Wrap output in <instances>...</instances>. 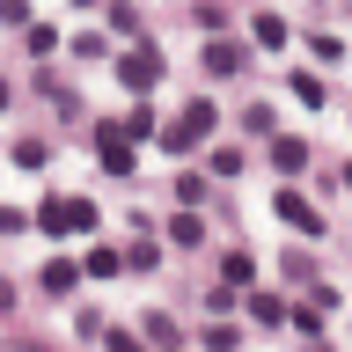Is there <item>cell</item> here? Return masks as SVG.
<instances>
[{"label": "cell", "instance_id": "6da1fadb", "mask_svg": "<svg viewBox=\"0 0 352 352\" xmlns=\"http://www.w3.org/2000/svg\"><path fill=\"white\" fill-rule=\"evenodd\" d=\"M213 125H220V110L206 103V96H198V103H184V110H176V125H162V147H169V162H176V154H191Z\"/></svg>", "mask_w": 352, "mask_h": 352}, {"label": "cell", "instance_id": "7a4b0ae2", "mask_svg": "<svg viewBox=\"0 0 352 352\" xmlns=\"http://www.w3.org/2000/svg\"><path fill=\"white\" fill-rule=\"evenodd\" d=\"M118 81L132 88V96H147V88H162V74H169V66H162V52H154V44H132V52H118Z\"/></svg>", "mask_w": 352, "mask_h": 352}, {"label": "cell", "instance_id": "3957f363", "mask_svg": "<svg viewBox=\"0 0 352 352\" xmlns=\"http://www.w3.org/2000/svg\"><path fill=\"white\" fill-rule=\"evenodd\" d=\"M37 220L52 228V235H59V228H66V235H88L103 213H96V198H44V206H37Z\"/></svg>", "mask_w": 352, "mask_h": 352}, {"label": "cell", "instance_id": "277c9868", "mask_svg": "<svg viewBox=\"0 0 352 352\" xmlns=\"http://www.w3.org/2000/svg\"><path fill=\"white\" fill-rule=\"evenodd\" d=\"M272 206H279V220L294 228V235H323V213H316V206H308V198L294 191V184H286V191L272 198Z\"/></svg>", "mask_w": 352, "mask_h": 352}, {"label": "cell", "instance_id": "5b68a950", "mask_svg": "<svg viewBox=\"0 0 352 352\" xmlns=\"http://www.w3.org/2000/svg\"><path fill=\"white\" fill-rule=\"evenodd\" d=\"M242 66H250V44H235V37L206 44V74H213V81H228V74H242Z\"/></svg>", "mask_w": 352, "mask_h": 352}, {"label": "cell", "instance_id": "8992f818", "mask_svg": "<svg viewBox=\"0 0 352 352\" xmlns=\"http://www.w3.org/2000/svg\"><path fill=\"white\" fill-rule=\"evenodd\" d=\"M96 154H103L110 176H132V140H125V125H103V132H96Z\"/></svg>", "mask_w": 352, "mask_h": 352}, {"label": "cell", "instance_id": "52a82bcc", "mask_svg": "<svg viewBox=\"0 0 352 352\" xmlns=\"http://www.w3.org/2000/svg\"><path fill=\"white\" fill-rule=\"evenodd\" d=\"M81 272H88V264H74V257H52V264L37 272V286L52 294V301H59V294H74V286H81Z\"/></svg>", "mask_w": 352, "mask_h": 352}, {"label": "cell", "instance_id": "ba28073f", "mask_svg": "<svg viewBox=\"0 0 352 352\" xmlns=\"http://www.w3.org/2000/svg\"><path fill=\"white\" fill-rule=\"evenodd\" d=\"M250 37H257L264 52H286V44H294V30H286V15H272V8H257V15H250Z\"/></svg>", "mask_w": 352, "mask_h": 352}, {"label": "cell", "instance_id": "9c48e42d", "mask_svg": "<svg viewBox=\"0 0 352 352\" xmlns=\"http://www.w3.org/2000/svg\"><path fill=\"white\" fill-rule=\"evenodd\" d=\"M272 169L301 176V169H308V140H294V132H279V140H272Z\"/></svg>", "mask_w": 352, "mask_h": 352}, {"label": "cell", "instance_id": "30bf717a", "mask_svg": "<svg viewBox=\"0 0 352 352\" xmlns=\"http://www.w3.org/2000/svg\"><path fill=\"white\" fill-rule=\"evenodd\" d=\"M118 125H125V140H162V118H154L147 103H132L125 118H118Z\"/></svg>", "mask_w": 352, "mask_h": 352}, {"label": "cell", "instance_id": "8fae6325", "mask_svg": "<svg viewBox=\"0 0 352 352\" xmlns=\"http://www.w3.org/2000/svg\"><path fill=\"white\" fill-rule=\"evenodd\" d=\"M286 308H294V301H279V294H250V316H257L264 330H279V323H286Z\"/></svg>", "mask_w": 352, "mask_h": 352}, {"label": "cell", "instance_id": "7c38bea8", "mask_svg": "<svg viewBox=\"0 0 352 352\" xmlns=\"http://www.w3.org/2000/svg\"><path fill=\"white\" fill-rule=\"evenodd\" d=\"M169 242H176V250H198V242H206V220H198V213H176L169 220Z\"/></svg>", "mask_w": 352, "mask_h": 352}, {"label": "cell", "instance_id": "4fadbf2b", "mask_svg": "<svg viewBox=\"0 0 352 352\" xmlns=\"http://www.w3.org/2000/svg\"><path fill=\"white\" fill-rule=\"evenodd\" d=\"M279 272H286V286H316V257H308V250H286Z\"/></svg>", "mask_w": 352, "mask_h": 352}, {"label": "cell", "instance_id": "5bb4252c", "mask_svg": "<svg viewBox=\"0 0 352 352\" xmlns=\"http://www.w3.org/2000/svg\"><path fill=\"white\" fill-rule=\"evenodd\" d=\"M88 279H118V264H125V257H118V250H110V242H96V250H88Z\"/></svg>", "mask_w": 352, "mask_h": 352}, {"label": "cell", "instance_id": "9a60e30c", "mask_svg": "<svg viewBox=\"0 0 352 352\" xmlns=\"http://www.w3.org/2000/svg\"><path fill=\"white\" fill-rule=\"evenodd\" d=\"M220 279H228V286H250V279H257V257L228 250V257H220Z\"/></svg>", "mask_w": 352, "mask_h": 352}, {"label": "cell", "instance_id": "2e32d148", "mask_svg": "<svg viewBox=\"0 0 352 352\" xmlns=\"http://www.w3.org/2000/svg\"><path fill=\"white\" fill-rule=\"evenodd\" d=\"M286 323L301 330V338H323V308H316V301H301V308H286Z\"/></svg>", "mask_w": 352, "mask_h": 352}, {"label": "cell", "instance_id": "e0dca14e", "mask_svg": "<svg viewBox=\"0 0 352 352\" xmlns=\"http://www.w3.org/2000/svg\"><path fill=\"white\" fill-rule=\"evenodd\" d=\"M191 15H198V30H213V37H228V8H220V0H198Z\"/></svg>", "mask_w": 352, "mask_h": 352}, {"label": "cell", "instance_id": "ac0fdd59", "mask_svg": "<svg viewBox=\"0 0 352 352\" xmlns=\"http://www.w3.org/2000/svg\"><path fill=\"white\" fill-rule=\"evenodd\" d=\"M140 330H147L154 345H176V338H184V330H176V316H162V308H154V316H147V323H140Z\"/></svg>", "mask_w": 352, "mask_h": 352}, {"label": "cell", "instance_id": "d6986e66", "mask_svg": "<svg viewBox=\"0 0 352 352\" xmlns=\"http://www.w3.org/2000/svg\"><path fill=\"white\" fill-rule=\"evenodd\" d=\"M286 81H294V103H308V110L323 103V81H316V74H286Z\"/></svg>", "mask_w": 352, "mask_h": 352}, {"label": "cell", "instance_id": "ffe728a7", "mask_svg": "<svg viewBox=\"0 0 352 352\" xmlns=\"http://www.w3.org/2000/svg\"><path fill=\"white\" fill-rule=\"evenodd\" d=\"M308 52H316V59H330V66H338V59H345V37H330V30H316V37H308Z\"/></svg>", "mask_w": 352, "mask_h": 352}, {"label": "cell", "instance_id": "44dd1931", "mask_svg": "<svg viewBox=\"0 0 352 352\" xmlns=\"http://www.w3.org/2000/svg\"><path fill=\"white\" fill-rule=\"evenodd\" d=\"M125 264H132V272H154V264H162V242H132Z\"/></svg>", "mask_w": 352, "mask_h": 352}, {"label": "cell", "instance_id": "7402d4cb", "mask_svg": "<svg viewBox=\"0 0 352 352\" xmlns=\"http://www.w3.org/2000/svg\"><path fill=\"white\" fill-rule=\"evenodd\" d=\"M242 132H279V118H272V103H250V110H242Z\"/></svg>", "mask_w": 352, "mask_h": 352}, {"label": "cell", "instance_id": "603a6c76", "mask_svg": "<svg viewBox=\"0 0 352 352\" xmlns=\"http://www.w3.org/2000/svg\"><path fill=\"white\" fill-rule=\"evenodd\" d=\"M15 162H22V169H44V162H52V147H44V140H15Z\"/></svg>", "mask_w": 352, "mask_h": 352}, {"label": "cell", "instance_id": "cb8c5ba5", "mask_svg": "<svg viewBox=\"0 0 352 352\" xmlns=\"http://www.w3.org/2000/svg\"><path fill=\"white\" fill-rule=\"evenodd\" d=\"M30 52H37V59H44V52H59V30H52V22H30Z\"/></svg>", "mask_w": 352, "mask_h": 352}, {"label": "cell", "instance_id": "d4e9b609", "mask_svg": "<svg viewBox=\"0 0 352 352\" xmlns=\"http://www.w3.org/2000/svg\"><path fill=\"white\" fill-rule=\"evenodd\" d=\"M176 198H184V206H198V198H206V176H184V169H176Z\"/></svg>", "mask_w": 352, "mask_h": 352}, {"label": "cell", "instance_id": "484cf974", "mask_svg": "<svg viewBox=\"0 0 352 352\" xmlns=\"http://www.w3.org/2000/svg\"><path fill=\"white\" fill-rule=\"evenodd\" d=\"M213 176H242V154L235 147H213Z\"/></svg>", "mask_w": 352, "mask_h": 352}, {"label": "cell", "instance_id": "4316f807", "mask_svg": "<svg viewBox=\"0 0 352 352\" xmlns=\"http://www.w3.org/2000/svg\"><path fill=\"white\" fill-rule=\"evenodd\" d=\"M0 22H22L30 30V0H0Z\"/></svg>", "mask_w": 352, "mask_h": 352}, {"label": "cell", "instance_id": "83f0119b", "mask_svg": "<svg viewBox=\"0 0 352 352\" xmlns=\"http://www.w3.org/2000/svg\"><path fill=\"white\" fill-rule=\"evenodd\" d=\"M338 184H345V191H352V162H345V176H338Z\"/></svg>", "mask_w": 352, "mask_h": 352}]
</instances>
